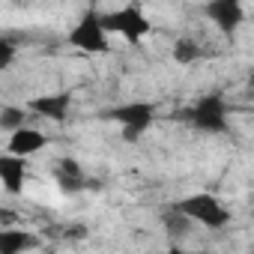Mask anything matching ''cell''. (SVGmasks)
Instances as JSON below:
<instances>
[{
	"mask_svg": "<svg viewBox=\"0 0 254 254\" xmlns=\"http://www.w3.org/2000/svg\"><path fill=\"white\" fill-rule=\"evenodd\" d=\"M180 120L191 123L194 129H200V132L221 135V132H227V105H224L221 93H209V96L197 99L189 111H183Z\"/></svg>",
	"mask_w": 254,
	"mask_h": 254,
	"instance_id": "1",
	"label": "cell"
},
{
	"mask_svg": "<svg viewBox=\"0 0 254 254\" xmlns=\"http://www.w3.org/2000/svg\"><path fill=\"white\" fill-rule=\"evenodd\" d=\"M177 209H180L183 215H189L191 221L203 224V227H224V224L230 221L227 206H224V203H218L212 194H191V197L180 200V203H177Z\"/></svg>",
	"mask_w": 254,
	"mask_h": 254,
	"instance_id": "2",
	"label": "cell"
},
{
	"mask_svg": "<svg viewBox=\"0 0 254 254\" xmlns=\"http://www.w3.org/2000/svg\"><path fill=\"white\" fill-rule=\"evenodd\" d=\"M108 117L120 123L126 141H138V138L150 129V126H153L156 111H153V105H147V102H129V105H120V108L108 111Z\"/></svg>",
	"mask_w": 254,
	"mask_h": 254,
	"instance_id": "3",
	"label": "cell"
},
{
	"mask_svg": "<svg viewBox=\"0 0 254 254\" xmlns=\"http://www.w3.org/2000/svg\"><path fill=\"white\" fill-rule=\"evenodd\" d=\"M102 24H105L108 33L114 30V33L126 36L129 42H141V39L150 33V21H147V15H144L138 6H123V9L105 12V15H102Z\"/></svg>",
	"mask_w": 254,
	"mask_h": 254,
	"instance_id": "4",
	"label": "cell"
},
{
	"mask_svg": "<svg viewBox=\"0 0 254 254\" xmlns=\"http://www.w3.org/2000/svg\"><path fill=\"white\" fill-rule=\"evenodd\" d=\"M69 42L87 54H102L108 51V30L102 24V15H96L93 9L84 12V18L75 24V30L69 33Z\"/></svg>",
	"mask_w": 254,
	"mask_h": 254,
	"instance_id": "5",
	"label": "cell"
},
{
	"mask_svg": "<svg viewBox=\"0 0 254 254\" xmlns=\"http://www.w3.org/2000/svg\"><path fill=\"white\" fill-rule=\"evenodd\" d=\"M206 15L218 24L221 33L233 36L239 30V24L245 21V9L236 3V0H212V3H206Z\"/></svg>",
	"mask_w": 254,
	"mask_h": 254,
	"instance_id": "6",
	"label": "cell"
},
{
	"mask_svg": "<svg viewBox=\"0 0 254 254\" xmlns=\"http://www.w3.org/2000/svg\"><path fill=\"white\" fill-rule=\"evenodd\" d=\"M30 111H36L39 117H48L54 123H63L72 111V96L69 93H51V96H36L30 102Z\"/></svg>",
	"mask_w": 254,
	"mask_h": 254,
	"instance_id": "7",
	"label": "cell"
},
{
	"mask_svg": "<svg viewBox=\"0 0 254 254\" xmlns=\"http://www.w3.org/2000/svg\"><path fill=\"white\" fill-rule=\"evenodd\" d=\"M42 147H45V135L36 132V129H18V132L9 138V156H18V159L33 156V153H39Z\"/></svg>",
	"mask_w": 254,
	"mask_h": 254,
	"instance_id": "8",
	"label": "cell"
},
{
	"mask_svg": "<svg viewBox=\"0 0 254 254\" xmlns=\"http://www.w3.org/2000/svg\"><path fill=\"white\" fill-rule=\"evenodd\" d=\"M0 183L9 194L24 189V159L18 156H0Z\"/></svg>",
	"mask_w": 254,
	"mask_h": 254,
	"instance_id": "9",
	"label": "cell"
},
{
	"mask_svg": "<svg viewBox=\"0 0 254 254\" xmlns=\"http://www.w3.org/2000/svg\"><path fill=\"white\" fill-rule=\"evenodd\" d=\"M39 239L33 233H24V230H3L0 233V254H24L30 248H36Z\"/></svg>",
	"mask_w": 254,
	"mask_h": 254,
	"instance_id": "10",
	"label": "cell"
},
{
	"mask_svg": "<svg viewBox=\"0 0 254 254\" xmlns=\"http://www.w3.org/2000/svg\"><path fill=\"white\" fill-rule=\"evenodd\" d=\"M162 227H165L168 239H183V236L191 230V218L183 215V212L174 206V209H165V212H162Z\"/></svg>",
	"mask_w": 254,
	"mask_h": 254,
	"instance_id": "11",
	"label": "cell"
},
{
	"mask_svg": "<svg viewBox=\"0 0 254 254\" xmlns=\"http://www.w3.org/2000/svg\"><path fill=\"white\" fill-rule=\"evenodd\" d=\"M197 57H200V45H197L194 39H180V42L174 45V60H177V63L189 66V63H194Z\"/></svg>",
	"mask_w": 254,
	"mask_h": 254,
	"instance_id": "12",
	"label": "cell"
},
{
	"mask_svg": "<svg viewBox=\"0 0 254 254\" xmlns=\"http://www.w3.org/2000/svg\"><path fill=\"white\" fill-rule=\"evenodd\" d=\"M0 126L15 135L18 129H24V111L21 108H3V114H0Z\"/></svg>",
	"mask_w": 254,
	"mask_h": 254,
	"instance_id": "13",
	"label": "cell"
},
{
	"mask_svg": "<svg viewBox=\"0 0 254 254\" xmlns=\"http://www.w3.org/2000/svg\"><path fill=\"white\" fill-rule=\"evenodd\" d=\"M57 186H60L63 194H78V191L87 186V180H84V177H81V180H78V177H57Z\"/></svg>",
	"mask_w": 254,
	"mask_h": 254,
	"instance_id": "14",
	"label": "cell"
},
{
	"mask_svg": "<svg viewBox=\"0 0 254 254\" xmlns=\"http://www.w3.org/2000/svg\"><path fill=\"white\" fill-rule=\"evenodd\" d=\"M57 177H84V171H81V165L75 162V159H60L57 162Z\"/></svg>",
	"mask_w": 254,
	"mask_h": 254,
	"instance_id": "15",
	"label": "cell"
},
{
	"mask_svg": "<svg viewBox=\"0 0 254 254\" xmlns=\"http://www.w3.org/2000/svg\"><path fill=\"white\" fill-rule=\"evenodd\" d=\"M12 57H15V45L9 39H0V69H6L12 63Z\"/></svg>",
	"mask_w": 254,
	"mask_h": 254,
	"instance_id": "16",
	"label": "cell"
},
{
	"mask_svg": "<svg viewBox=\"0 0 254 254\" xmlns=\"http://www.w3.org/2000/svg\"><path fill=\"white\" fill-rule=\"evenodd\" d=\"M84 233H87V230H84V227H69V233H66V236H69V239H72V236H84Z\"/></svg>",
	"mask_w": 254,
	"mask_h": 254,
	"instance_id": "17",
	"label": "cell"
},
{
	"mask_svg": "<svg viewBox=\"0 0 254 254\" xmlns=\"http://www.w3.org/2000/svg\"><path fill=\"white\" fill-rule=\"evenodd\" d=\"M168 254H186V251H180V248H171V251H168Z\"/></svg>",
	"mask_w": 254,
	"mask_h": 254,
	"instance_id": "18",
	"label": "cell"
}]
</instances>
